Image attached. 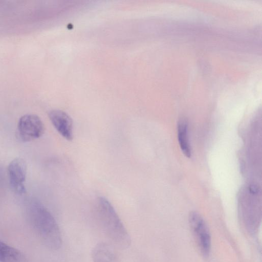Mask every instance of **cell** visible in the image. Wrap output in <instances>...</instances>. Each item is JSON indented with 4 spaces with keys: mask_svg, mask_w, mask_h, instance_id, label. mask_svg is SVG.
Masks as SVG:
<instances>
[{
    "mask_svg": "<svg viewBox=\"0 0 262 262\" xmlns=\"http://www.w3.org/2000/svg\"><path fill=\"white\" fill-rule=\"evenodd\" d=\"M27 212L31 227L42 244L51 250L59 249L62 244L61 232L49 211L35 201L29 204Z\"/></svg>",
    "mask_w": 262,
    "mask_h": 262,
    "instance_id": "1",
    "label": "cell"
},
{
    "mask_svg": "<svg viewBox=\"0 0 262 262\" xmlns=\"http://www.w3.org/2000/svg\"><path fill=\"white\" fill-rule=\"evenodd\" d=\"M96 219L105 235L119 248L125 249L131 244L130 236L114 208L105 198H98L95 205Z\"/></svg>",
    "mask_w": 262,
    "mask_h": 262,
    "instance_id": "2",
    "label": "cell"
},
{
    "mask_svg": "<svg viewBox=\"0 0 262 262\" xmlns=\"http://www.w3.org/2000/svg\"><path fill=\"white\" fill-rule=\"evenodd\" d=\"M190 228L200 252L207 257L211 246V235L203 217L197 212H191L189 216Z\"/></svg>",
    "mask_w": 262,
    "mask_h": 262,
    "instance_id": "3",
    "label": "cell"
},
{
    "mask_svg": "<svg viewBox=\"0 0 262 262\" xmlns=\"http://www.w3.org/2000/svg\"><path fill=\"white\" fill-rule=\"evenodd\" d=\"M45 130L43 123L35 114H25L18 120L17 133L23 141H31L39 138L43 134Z\"/></svg>",
    "mask_w": 262,
    "mask_h": 262,
    "instance_id": "4",
    "label": "cell"
},
{
    "mask_svg": "<svg viewBox=\"0 0 262 262\" xmlns=\"http://www.w3.org/2000/svg\"><path fill=\"white\" fill-rule=\"evenodd\" d=\"M8 173L10 185L16 192L21 194L26 192L24 183L27 174V164L21 158H15L9 164Z\"/></svg>",
    "mask_w": 262,
    "mask_h": 262,
    "instance_id": "5",
    "label": "cell"
},
{
    "mask_svg": "<svg viewBox=\"0 0 262 262\" xmlns=\"http://www.w3.org/2000/svg\"><path fill=\"white\" fill-rule=\"evenodd\" d=\"M49 117L62 137L69 141L73 139V121L67 113L60 110H52L49 113Z\"/></svg>",
    "mask_w": 262,
    "mask_h": 262,
    "instance_id": "6",
    "label": "cell"
},
{
    "mask_svg": "<svg viewBox=\"0 0 262 262\" xmlns=\"http://www.w3.org/2000/svg\"><path fill=\"white\" fill-rule=\"evenodd\" d=\"M92 257L93 262H118L114 248L104 242L99 243L94 247Z\"/></svg>",
    "mask_w": 262,
    "mask_h": 262,
    "instance_id": "7",
    "label": "cell"
},
{
    "mask_svg": "<svg viewBox=\"0 0 262 262\" xmlns=\"http://www.w3.org/2000/svg\"><path fill=\"white\" fill-rule=\"evenodd\" d=\"M178 139L183 154L190 158L191 152L188 136V124L184 118L180 119L178 123Z\"/></svg>",
    "mask_w": 262,
    "mask_h": 262,
    "instance_id": "8",
    "label": "cell"
},
{
    "mask_svg": "<svg viewBox=\"0 0 262 262\" xmlns=\"http://www.w3.org/2000/svg\"><path fill=\"white\" fill-rule=\"evenodd\" d=\"M23 254L0 239V262H24Z\"/></svg>",
    "mask_w": 262,
    "mask_h": 262,
    "instance_id": "9",
    "label": "cell"
}]
</instances>
